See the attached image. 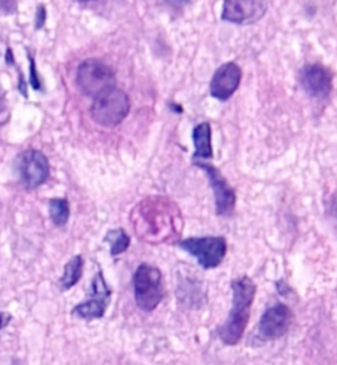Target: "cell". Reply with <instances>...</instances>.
<instances>
[{
    "instance_id": "6da1fadb",
    "label": "cell",
    "mask_w": 337,
    "mask_h": 365,
    "mask_svg": "<svg viewBox=\"0 0 337 365\" xmlns=\"http://www.w3.org/2000/svg\"><path fill=\"white\" fill-rule=\"evenodd\" d=\"M232 309L227 321L219 329V339L229 346L239 344L244 336L256 293V285L252 278L244 277L232 282Z\"/></svg>"
},
{
    "instance_id": "7a4b0ae2",
    "label": "cell",
    "mask_w": 337,
    "mask_h": 365,
    "mask_svg": "<svg viewBox=\"0 0 337 365\" xmlns=\"http://www.w3.org/2000/svg\"><path fill=\"white\" fill-rule=\"evenodd\" d=\"M142 219L145 222L147 235L153 244L175 240L178 236V213L167 201H149L142 208Z\"/></svg>"
},
{
    "instance_id": "3957f363",
    "label": "cell",
    "mask_w": 337,
    "mask_h": 365,
    "mask_svg": "<svg viewBox=\"0 0 337 365\" xmlns=\"http://www.w3.org/2000/svg\"><path fill=\"white\" fill-rule=\"evenodd\" d=\"M131 103L122 89L110 86L94 97L90 112L94 121L101 126L116 127L129 114Z\"/></svg>"
},
{
    "instance_id": "277c9868",
    "label": "cell",
    "mask_w": 337,
    "mask_h": 365,
    "mask_svg": "<svg viewBox=\"0 0 337 365\" xmlns=\"http://www.w3.org/2000/svg\"><path fill=\"white\" fill-rule=\"evenodd\" d=\"M135 300L144 312H152L163 298L160 270L147 264H140L134 274Z\"/></svg>"
},
{
    "instance_id": "5b68a950",
    "label": "cell",
    "mask_w": 337,
    "mask_h": 365,
    "mask_svg": "<svg viewBox=\"0 0 337 365\" xmlns=\"http://www.w3.org/2000/svg\"><path fill=\"white\" fill-rule=\"evenodd\" d=\"M178 246L197 259L203 269H216L227 255V242L223 237H202L181 241Z\"/></svg>"
},
{
    "instance_id": "8992f818",
    "label": "cell",
    "mask_w": 337,
    "mask_h": 365,
    "mask_svg": "<svg viewBox=\"0 0 337 365\" xmlns=\"http://www.w3.org/2000/svg\"><path fill=\"white\" fill-rule=\"evenodd\" d=\"M78 84L83 94L95 97L104 89L114 86V73L105 63L89 58L79 66Z\"/></svg>"
},
{
    "instance_id": "52a82bcc",
    "label": "cell",
    "mask_w": 337,
    "mask_h": 365,
    "mask_svg": "<svg viewBox=\"0 0 337 365\" xmlns=\"http://www.w3.org/2000/svg\"><path fill=\"white\" fill-rule=\"evenodd\" d=\"M194 165L205 172L214 197L216 213L219 216L232 215L236 206V193L221 172L211 163L196 160Z\"/></svg>"
},
{
    "instance_id": "ba28073f",
    "label": "cell",
    "mask_w": 337,
    "mask_h": 365,
    "mask_svg": "<svg viewBox=\"0 0 337 365\" xmlns=\"http://www.w3.org/2000/svg\"><path fill=\"white\" fill-rule=\"evenodd\" d=\"M17 170L24 187L35 190L48 180L50 165L42 152L29 150L18 157Z\"/></svg>"
},
{
    "instance_id": "9c48e42d",
    "label": "cell",
    "mask_w": 337,
    "mask_h": 365,
    "mask_svg": "<svg viewBox=\"0 0 337 365\" xmlns=\"http://www.w3.org/2000/svg\"><path fill=\"white\" fill-rule=\"evenodd\" d=\"M111 298V290L106 284L103 274L99 272L92 282V298L78 304L73 310V315L81 320L91 321L103 317Z\"/></svg>"
},
{
    "instance_id": "30bf717a",
    "label": "cell",
    "mask_w": 337,
    "mask_h": 365,
    "mask_svg": "<svg viewBox=\"0 0 337 365\" xmlns=\"http://www.w3.org/2000/svg\"><path fill=\"white\" fill-rule=\"evenodd\" d=\"M300 81L304 91L313 98H328L333 89L331 71L318 63L304 66L300 71Z\"/></svg>"
},
{
    "instance_id": "8fae6325",
    "label": "cell",
    "mask_w": 337,
    "mask_h": 365,
    "mask_svg": "<svg viewBox=\"0 0 337 365\" xmlns=\"http://www.w3.org/2000/svg\"><path fill=\"white\" fill-rule=\"evenodd\" d=\"M292 320L290 308L285 304L277 303L267 309L260 319L259 330L265 339H276L284 336L289 330Z\"/></svg>"
},
{
    "instance_id": "7c38bea8",
    "label": "cell",
    "mask_w": 337,
    "mask_h": 365,
    "mask_svg": "<svg viewBox=\"0 0 337 365\" xmlns=\"http://www.w3.org/2000/svg\"><path fill=\"white\" fill-rule=\"evenodd\" d=\"M242 81V70L237 63H227L219 66L212 78L210 93L219 101H227L236 93Z\"/></svg>"
},
{
    "instance_id": "4fadbf2b",
    "label": "cell",
    "mask_w": 337,
    "mask_h": 365,
    "mask_svg": "<svg viewBox=\"0 0 337 365\" xmlns=\"http://www.w3.org/2000/svg\"><path fill=\"white\" fill-rule=\"evenodd\" d=\"M266 11L267 4L263 1H226L222 19L234 24H252L259 21Z\"/></svg>"
},
{
    "instance_id": "5bb4252c",
    "label": "cell",
    "mask_w": 337,
    "mask_h": 365,
    "mask_svg": "<svg viewBox=\"0 0 337 365\" xmlns=\"http://www.w3.org/2000/svg\"><path fill=\"white\" fill-rule=\"evenodd\" d=\"M212 130L208 122L198 124L194 128L192 139L195 153L193 155V162L211 159L213 157V149H212Z\"/></svg>"
},
{
    "instance_id": "9a60e30c",
    "label": "cell",
    "mask_w": 337,
    "mask_h": 365,
    "mask_svg": "<svg viewBox=\"0 0 337 365\" xmlns=\"http://www.w3.org/2000/svg\"><path fill=\"white\" fill-rule=\"evenodd\" d=\"M83 259L81 255H76L66 264L63 275L60 278V286L63 290L71 289L79 282L83 275Z\"/></svg>"
},
{
    "instance_id": "2e32d148",
    "label": "cell",
    "mask_w": 337,
    "mask_h": 365,
    "mask_svg": "<svg viewBox=\"0 0 337 365\" xmlns=\"http://www.w3.org/2000/svg\"><path fill=\"white\" fill-rule=\"evenodd\" d=\"M104 241L110 245V254L113 257L126 252L131 242L130 237L123 229L112 230L108 232Z\"/></svg>"
},
{
    "instance_id": "e0dca14e",
    "label": "cell",
    "mask_w": 337,
    "mask_h": 365,
    "mask_svg": "<svg viewBox=\"0 0 337 365\" xmlns=\"http://www.w3.org/2000/svg\"><path fill=\"white\" fill-rule=\"evenodd\" d=\"M48 213L56 226H63L70 218V205L66 199H52L48 204Z\"/></svg>"
},
{
    "instance_id": "ac0fdd59",
    "label": "cell",
    "mask_w": 337,
    "mask_h": 365,
    "mask_svg": "<svg viewBox=\"0 0 337 365\" xmlns=\"http://www.w3.org/2000/svg\"><path fill=\"white\" fill-rule=\"evenodd\" d=\"M31 84L35 89H39L41 84L39 78H38L37 73H36V66L34 62L31 60Z\"/></svg>"
},
{
    "instance_id": "d6986e66",
    "label": "cell",
    "mask_w": 337,
    "mask_h": 365,
    "mask_svg": "<svg viewBox=\"0 0 337 365\" xmlns=\"http://www.w3.org/2000/svg\"><path fill=\"white\" fill-rule=\"evenodd\" d=\"M46 20V10L44 7L40 6L37 14V28H41Z\"/></svg>"
},
{
    "instance_id": "ffe728a7",
    "label": "cell",
    "mask_w": 337,
    "mask_h": 365,
    "mask_svg": "<svg viewBox=\"0 0 337 365\" xmlns=\"http://www.w3.org/2000/svg\"><path fill=\"white\" fill-rule=\"evenodd\" d=\"M9 321L10 320L9 317H6L4 314L0 313V330L6 326Z\"/></svg>"
},
{
    "instance_id": "44dd1931",
    "label": "cell",
    "mask_w": 337,
    "mask_h": 365,
    "mask_svg": "<svg viewBox=\"0 0 337 365\" xmlns=\"http://www.w3.org/2000/svg\"><path fill=\"white\" fill-rule=\"evenodd\" d=\"M2 104H4V102H2V96L1 93H0V112L2 110Z\"/></svg>"
}]
</instances>
